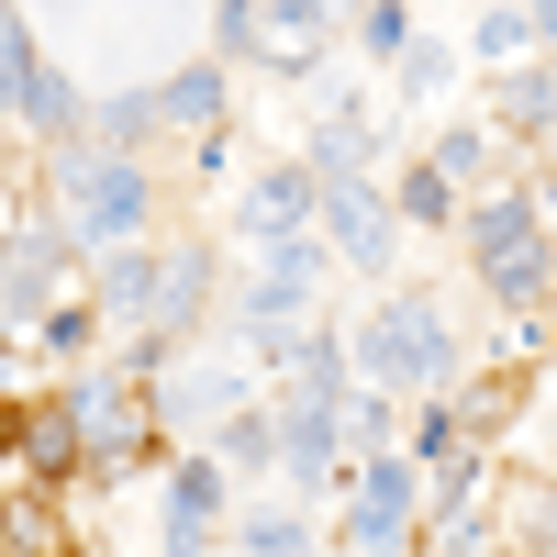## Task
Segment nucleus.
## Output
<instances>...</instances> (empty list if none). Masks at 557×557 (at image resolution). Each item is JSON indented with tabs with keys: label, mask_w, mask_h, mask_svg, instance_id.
<instances>
[{
	"label": "nucleus",
	"mask_w": 557,
	"mask_h": 557,
	"mask_svg": "<svg viewBox=\"0 0 557 557\" xmlns=\"http://www.w3.org/2000/svg\"><path fill=\"white\" fill-rule=\"evenodd\" d=\"M368 368H380V380L435 391V380H446V323H435L424 301H391L380 323H368Z\"/></svg>",
	"instance_id": "obj_1"
},
{
	"label": "nucleus",
	"mask_w": 557,
	"mask_h": 557,
	"mask_svg": "<svg viewBox=\"0 0 557 557\" xmlns=\"http://www.w3.org/2000/svg\"><path fill=\"white\" fill-rule=\"evenodd\" d=\"M67 212L89 235H134L146 223V168L134 157H67Z\"/></svg>",
	"instance_id": "obj_2"
},
{
	"label": "nucleus",
	"mask_w": 557,
	"mask_h": 557,
	"mask_svg": "<svg viewBox=\"0 0 557 557\" xmlns=\"http://www.w3.org/2000/svg\"><path fill=\"white\" fill-rule=\"evenodd\" d=\"M412 491H424V480H412L401 457H368V469H357V513H346V546H357V557H391V546L412 535Z\"/></svg>",
	"instance_id": "obj_3"
},
{
	"label": "nucleus",
	"mask_w": 557,
	"mask_h": 557,
	"mask_svg": "<svg viewBox=\"0 0 557 557\" xmlns=\"http://www.w3.org/2000/svg\"><path fill=\"white\" fill-rule=\"evenodd\" d=\"M57 424H67V446H101V457H134V446H146V401H134V380H78Z\"/></svg>",
	"instance_id": "obj_4"
},
{
	"label": "nucleus",
	"mask_w": 557,
	"mask_h": 557,
	"mask_svg": "<svg viewBox=\"0 0 557 557\" xmlns=\"http://www.w3.org/2000/svg\"><path fill=\"white\" fill-rule=\"evenodd\" d=\"M323 235H335L357 268H380L391 257V201L368 190V178H335V190H323Z\"/></svg>",
	"instance_id": "obj_5"
},
{
	"label": "nucleus",
	"mask_w": 557,
	"mask_h": 557,
	"mask_svg": "<svg viewBox=\"0 0 557 557\" xmlns=\"http://www.w3.org/2000/svg\"><path fill=\"white\" fill-rule=\"evenodd\" d=\"M212 513H223V469H201V457H190V469L168 480V557H190Z\"/></svg>",
	"instance_id": "obj_6"
},
{
	"label": "nucleus",
	"mask_w": 557,
	"mask_h": 557,
	"mask_svg": "<svg viewBox=\"0 0 557 557\" xmlns=\"http://www.w3.org/2000/svg\"><path fill=\"white\" fill-rule=\"evenodd\" d=\"M57 268H67V235H23V246H0V312H34Z\"/></svg>",
	"instance_id": "obj_7"
},
{
	"label": "nucleus",
	"mask_w": 557,
	"mask_h": 557,
	"mask_svg": "<svg viewBox=\"0 0 557 557\" xmlns=\"http://www.w3.org/2000/svg\"><path fill=\"white\" fill-rule=\"evenodd\" d=\"M278 457H290L301 480H323V469H335V391H301V412L278 424Z\"/></svg>",
	"instance_id": "obj_8"
},
{
	"label": "nucleus",
	"mask_w": 557,
	"mask_h": 557,
	"mask_svg": "<svg viewBox=\"0 0 557 557\" xmlns=\"http://www.w3.org/2000/svg\"><path fill=\"white\" fill-rule=\"evenodd\" d=\"M301 212H312V178H301V168H268L257 190H246V223H257L268 246H290V235H301Z\"/></svg>",
	"instance_id": "obj_9"
},
{
	"label": "nucleus",
	"mask_w": 557,
	"mask_h": 557,
	"mask_svg": "<svg viewBox=\"0 0 557 557\" xmlns=\"http://www.w3.org/2000/svg\"><path fill=\"white\" fill-rule=\"evenodd\" d=\"M157 123H201V134H212V123H223V67H178V78L157 89Z\"/></svg>",
	"instance_id": "obj_10"
},
{
	"label": "nucleus",
	"mask_w": 557,
	"mask_h": 557,
	"mask_svg": "<svg viewBox=\"0 0 557 557\" xmlns=\"http://www.w3.org/2000/svg\"><path fill=\"white\" fill-rule=\"evenodd\" d=\"M201 278H212V268H201V246L157 257V323H190V312H201Z\"/></svg>",
	"instance_id": "obj_11"
},
{
	"label": "nucleus",
	"mask_w": 557,
	"mask_h": 557,
	"mask_svg": "<svg viewBox=\"0 0 557 557\" xmlns=\"http://www.w3.org/2000/svg\"><path fill=\"white\" fill-rule=\"evenodd\" d=\"M535 246H546V235H535V201H491V212H480V257H491V268H502V257H535Z\"/></svg>",
	"instance_id": "obj_12"
},
{
	"label": "nucleus",
	"mask_w": 557,
	"mask_h": 557,
	"mask_svg": "<svg viewBox=\"0 0 557 557\" xmlns=\"http://www.w3.org/2000/svg\"><path fill=\"white\" fill-rule=\"evenodd\" d=\"M312 168H323V178H357V168H368V123H357V112H335V123L312 134Z\"/></svg>",
	"instance_id": "obj_13"
},
{
	"label": "nucleus",
	"mask_w": 557,
	"mask_h": 557,
	"mask_svg": "<svg viewBox=\"0 0 557 557\" xmlns=\"http://www.w3.org/2000/svg\"><path fill=\"white\" fill-rule=\"evenodd\" d=\"M101 301L112 312H157V257H112L101 268Z\"/></svg>",
	"instance_id": "obj_14"
},
{
	"label": "nucleus",
	"mask_w": 557,
	"mask_h": 557,
	"mask_svg": "<svg viewBox=\"0 0 557 557\" xmlns=\"http://www.w3.org/2000/svg\"><path fill=\"white\" fill-rule=\"evenodd\" d=\"M23 112H34V123H78V89L34 57V67H23Z\"/></svg>",
	"instance_id": "obj_15"
},
{
	"label": "nucleus",
	"mask_w": 557,
	"mask_h": 557,
	"mask_svg": "<svg viewBox=\"0 0 557 557\" xmlns=\"http://www.w3.org/2000/svg\"><path fill=\"white\" fill-rule=\"evenodd\" d=\"M491 290L513 301V312H535V301H546V246H535V257H502V268H491Z\"/></svg>",
	"instance_id": "obj_16"
},
{
	"label": "nucleus",
	"mask_w": 557,
	"mask_h": 557,
	"mask_svg": "<svg viewBox=\"0 0 557 557\" xmlns=\"http://www.w3.org/2000/svg\"><path fill=\"white\" fill-rule=\"evenodd\" d=\"M223 457H235V469H268V457H278V424H268V412H235V424H223Z\"/></svg>",
	"instance_id": "obj_17"
},
{
	"label": "nucleus",
	"mask_w": 557,
	"mask_h": 557,
	"mask_svg": "<svg viewBox=\"0 0 557 557\" xmlns=\"http://www.w3.org/2000/svg\"><path fill=\"white\" fill-rule=\"evenodd\" d=\"M23 67H34V23L0 12V101H23Z\"/></svg>",
	"instance_id": "obj_18"
},
{
	"label": "nucleus",
	"mask_w": 557,
	"mask_h": 557,
	"mask_svg": "<svg viewBox=\"0 0 557 557\" xmlns=\"http://www.w3.org/2000/svg\"><path fill=\"white\" fill-rule=\"evenodd\" d=\"M101 134H112V146H146V134H157V89H123V101L101 112Z\"/></svg>",
	"instance_id": "obj_19"
},
{
	"label": "nucleus",
	"mask_w": 557,
	"mask_h": 557,
	"mask_svg": "<svg viewBox=\"0 0 557 557\" xmlns=\"http://www.w3.org/2000/svg\"><path fill=\"white\" fill-rule=\"evenodd\" d=\"M212 45H223V57H257V45H268V12H246V0H223V12H212Z\"/></svg>",
	"instance_id": "obj_20"
},
{
	"label": "nucleus",
	"mask_w": 557,
	"mask_h": 557,
	"mask_svg": "<svg viewBox=\"0 0 557 557\" xmlns=\"http://www.w3.org/2000/svg\"><path fill=\"white\" fill-rule=\"evenodd\" d=\"M535 34H546V12H491V23H480V57H524Z\"/></svg>",
	"instance_id": "obj_21"
},
{
	"label": "nucleus",
	"mask_w": 557,
	"mask_h": 557,
	"mask_svg": "<svg viewBox=\"0 0 557 557\" xmlns=\"http://www.w3.org/2000/svg\"><path fill=\"white\" fill-rule=\"evenodd\" d=\"M246 557H312V535L290 513H268V524H246Z\"/></svg>",
	"instance_id": "obj_22"
},
{
	"label": "nucleus",
	"mask_w": 557,
	"mask_h": 557,
	"mask_svg": "<svg viewBox=\"0 0 557 557\" xmlns=\"http://www.w3.org/2000/svg\"><path fill=\"white\" fill-rule=\"evenodd\" d=\"M401 212H412V223H446V178L412 168V178H401Z\"/></svg>",
	"instance_id": "obj_23"
},
{
	"label": "nucleus",
	"mask_w": 557,
	"mask_h": 557,
	"mask_svg": "<svg viewBox=\"0 0 557 557\" xmlns=\"http://www.w3.org/2000/svg\"><path fill=\"white\" fill-rule=\"evenodd\" d=\"M357 34L380 45V57H401V45H412V12H391V0H380V12H357Z\"/></svg>",
	"instance_id": "obj_24"
},
{
	"label": "nucleus",
	"mask_w": 557,
	"mask_h": 557,
	"mask_svg": "<svg viewBox=\"0 0 557 557\" xmlns=\"http://www.w3.org/2000/svg\"><path fill=\"white\" fill-rule=\"evenodd\" d=\"M546 112H557V89H546V67L524 78V101H513V134H546Z\"/></svg>",
	"instance_id": "obj_25"
},
{
	"label": "nucleus",
	"mask_w": 557,
	"mask_h": 557,
	"mask_svg": "<svg viewBox=\"0 0 557 557\" xmlns=\"http://www.w3.org/2000/svg\"><path fill=\"white\" fill-rule=\"evenodd\" d=\"M0 246H12V212H0Z\"/></svg>",
	"instance_id": "obj_26"
}]
</instances>
